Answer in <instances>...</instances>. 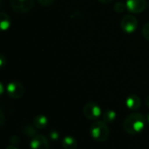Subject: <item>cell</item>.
Returning <instances> with one entry per match:
<instances>
[{
	"mask_svg": "<svg viewBox=\"0 0 149 149\" xmlns=\"http://www.w3.org/2000/svg\"><path fill=\"white\" fill-rule=\"evenodd\" d=\"M147 119L142 113H134L129 114L124 120V130L130 135L140 134L146 127Z\"/></svg>",
	"mask_w": 149,
	"mask_h": 149,
	"instance_id": "6da1fadb",
	"label": "cell"
},
{
	"mask_svg": "<svg viewBox=\"0 0 149 149\" xmlns=\"http://www.w3.org/2000/svg\"><path fill=\"white\" fill-rule=\"evenodd\" d=\"M90 134L92 138L98 142L106 141L110 134L107 124L103 120L95 121L90 127Z\"/></svg>",
	"mask_w": 149,
	"mask_h": 149,
	"instance_id": "7a4b0ae2",
	"label": "cell"
},
{
	"mask_svg": "<svg viewBox=\"0 0 149 149\" xmlns=\"http://www.w3.org/2000/svg\"><path fill=\"white\" fill-rule=\"evenodd\" d=\"M83 113L86 119L95 120L102 115V110L98 104L94 102H89L84 106Z\"/></svg>",
	"mask_w": 149,
	"mask_h": 149,
	"instance_id": "3957f363",
	"label": "cell"
},
{
	"mask_svg": "<svg viewBox=\"0 0 149 149\" xmlns=\"http://www.w3.org/2000/svg\"><path fill=\"white\" fill-rule=\"evenodd\" d=\"M6 93L9 97L17 100L24 96V87L22 83L17 81H12L6 86Z\"/></svg>",
	"mask_w": 149,
	"mask_h": 149,
	"instance_id": "277c9868",
	"label": "cell"
},
{
	"mask_svg": "<svg viewBox=\"0 0 149 149\" xmlns=\"http://www.w3.org/2000/svg\"><path fill=\"white\" fill-rule=\"evenodd\" d=\"M120 26L126 33H133L136 31L138 27V20L133 15H125L121 19Z\"/></svg>",
	"mask_w": 149,
	"mask_h": 149,
	"instance_id": "5b68a950",
	"label": "cell"
},
{
	"mask_svg": "<svg viewBox=\"0 0 149 149\" xmlns=\"http://www.w3.org/2000/svg\"><path fill=\"white\" fill-rule=\"evenodd\" d=\"M12 9L17 12H27L34 5V0H10Z\"/></svg>",
	"mask_w": 149,
	"mask_h": 149,
	"instance_id": "8992f818",
	"label": "cell"
},
{
	"mask_svg": "<svg viewBox=\"0 0 149 149\" xmlns=\"http://www.w3.org/2000/svg\"><path fill=\"white\" fill-rule=\"evenodd\" d=\"M127 10L131 13H141L147 6L146 0H127Z\"/></svg>",
	"mask_w": 149,
	"mask_h": 149,
	"instance_id": "52a82bcc",
	"label": "cell"
},
{
	"mask_svg": "<svg viewBox=\"0 0 149 149\" xmlns=\"http://www.w3.org/2000/svg\"><path fill=\"white\" fill-rule=\"evenodd\" d=\"M31 149H49V142L48 140L44 135H35L31 142H30Z\"/></svg>",
	"mask_w": 149,
	"mask_h": 149,
	"instance_id": "ba28073f",
	"label": "cell"
},
{
	"mask_svg": "<svg viewBox=\"0 0 149 149\" xmlns=\"http://www.w3.org/2000/svg\"><path fill=\"white\" fill-rule=\"evenodd\" d=\"M125 104L129 110L137 111L138 109H140V107L141 106V101L138 95L130 94L129 96L127 97V99L125 100Z\"/></svg>",
	"mask_w": 149,
	"mask_h": 149,
	"instance_id": "9c48e42d",
	"label": "cell"
},
{
	"mask_svg": "<svg viewBox=\"0 0 149 149\" xmlns=\"http://www.w3.org/2000/svg\"><path fill=\"white\" fill-rule=\"evenodd\" d=\"M48 118L44 114H38L33 119V125L37 129H44L48 125Z\"/></svg>",
	"mask_w": 149,
	"mask_h": 149,
	"instance_id": "30bf717a",
	"label": "cell"
},
{
	"mask_svg": "<svg viewBox=\"0 0 149 149\" xmlns=\"http://www.w3.org/2000/svg\"><path fill=\"white\" fill-rule=\"evenodd\" d=\"M78 146L77 140L71 135H66L62 140V147L64 149H76Z\"/></svg>",
	"mask_w": 149,
	"mask_h": 149,
	"instance_id": "8fae6325",
	"label": "cell"
},
{
	"mask_svg": "<svg viewBox=\"0 0 149 149\" xmlns=\"http://www.w3.org/2000/svg\"><path fill=\"white\" fill-rule=\"evenodd\" d=\"M102 118H103V121H105L107 124H111V123H113L114 120H116L117 113L113 110L107 109L102 113Z\"/></svg>",
	"mask_w": 149,
	"mask_h": 149,
	"instance_id": "7c38bea8",
	"label": "cell"
},
{
	"mask_svg": "<svg viewBox=\"0 0 149 149\" xmlns=\"http://www.w3.org/2000/svg\"><path fill=\"white\" fill-rule=\"evenodd\" d=\"M10 21L9 17L5 13L1 12V17H0V27H1V29L3 31L8 30L10 27Z\"/></svg>",
	"mask_w": 149,
	"mask_h": 149,
	"instance_id": "4fadbf2b",
	"label": "cell"
},
{
	"mask_svg": "<svg viewBox=\"0 0 149 149\" xmlns=\"http://www.w3.org/2000/svg\"><path fill=\"white\" fill-rule=\"evenodd\" d=\"M113 10L117 13H123L127 10V4L123 2H118L113 5Z\"/></svg>",
	"mask_w": 149,
	"mask_h": 149,
	"instance_id": "5bb4252c",
	"label": "cell"
},
{
	"mask_svg": "<svg viewBox=\"0 0 149 149\" xmlns=\"http://www.w3.org/2000/svg\"><path fill=\"white\" fill-rule=\"evenodd\" d=\"M142 35L148 41H149V22L144 24L142 28Z\"/></svg>",
	"mask_w": 149,
	"mask_h": 149,
	"instance_id": "9a60e30c",
	"label": "cell"
},
{
	"mask_svg": "<svg viewBox=\"0 0 149 149\" xmlns=\"http://www.w3.org/2000/svg\"><path fill=\"white\" fill-rule=\"evenodd\" d=\"M49 137H50V139L52 141H57L59 138V134H58V132H57L55 130L51 131L50 134H49Z\"/></svg>",
	"mask_w": 149,
	"mask_h": 149,
	"instance_id": "2e32d148",
	"label": "cell"
},
{
	"mask_svg": "<svg viewBox=\"0 0 149 149\" xmlns=\"http://www.w3.org/2000/svg\"><path fill=\"white\" fill-rule=\"evenodd\" d=\"M38 2L43 6H49L54 2V0H38Z\"/></svg>",
	"mask_w": 149,
	"mask_h": 149,
	"instance_id": "e0dca14e",
	"label": "cell"
},
{
	"mask_svg": "<svg viewBox=\"0 0 149 149\" xmlns=\"http://www.w3.org/2000/svg\"><path fill=\"white\" fill-rule=\"evenodd\" d=\"M100 3H111L113 0H98Z\"/></svg>",
	"mask_w": 149,
	"mask_h": 149,
	"instance_id": "ac0fdd59",
	"label": "cell"
},
{
	"mask_svg": "<svg viewBox=\"0 0 149 149\" xmlns=\"http://www.w3.org/2000/svg\"><path fill=\"white\" fill-rule=\"evenodd\" d=\"M146 105H147V107L149 108V95H148L147 98H146Z\"/></svg>",
	"mask_w": 149,
	"mask_h": 149,
	"instance_id": "d6986e66",
	"label": "cell"
},
{
	"mask_svg": "<svg viewBox=\"0 0 149 149\" xmlns=\"http://www.w3.org/2000/svg\"><path fill=\"white\" fill-rule=\"evenodd\" d=\"M5 149H18V148H17L15 146H12V145H10V146H8L7 148Z\"/></svg>",
	"mask_w": 149,
	"mask_h": 149,
	"instance_id": "ffe728a7",
	"label": "cell"
},
{
	"mask_svg": "<svg viewBox=\"0 0 149 149\" xmlns=\"http://www.w3.org/2000/svg\"><path fill=\"white\" fill-rule=\"evenodd\" d=\"M146 119H147V122L149 124V113L147 115V117H146Z\"/></svg>",
	"mask_w": 149,
	"mask_h": 149,
	"instance_id": "44dd1931",
	"label": "cell"
}]
</instances>
